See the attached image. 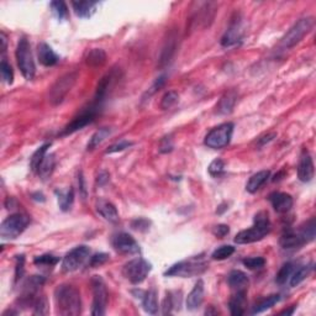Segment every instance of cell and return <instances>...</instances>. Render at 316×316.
<instances>
[{
  "label": "cell",
  "instance_id": "681fc988",
  "mask_svg": "<svg viewBox=\"0 0 316 316\" xmlns=\"http://www.w3.org/2000/svg\"><path fill=\"white\" fill-rule=\"evenodd\" d=\"M164 82H166V75H161V77H158L157 79L155 80V83H153V84L151 85V88L148 89V92H147L148 97H151V95H153V94L156 93V92L159 91V89H161L162 86H163Z\"/></svg>",
  "mask_w": 316,
  "mask_h": 316
},
{
  "label": "cell",
  "instance_id": "d6a6232c",
  "mask_svg": "<svg viewBox=\"0 0 316 316\" xmlns=\"http://www.w3.org/2000/svg\"><path fill=\"white\" fill-rule=\"evenodd\" d=\"M106 61V53L102 49H93L88 52L85 57V62L91 67L103 66Z\"/></svg>",
  "mask_w": 316,
  "mask_h": 316
},
{
  "label": "cell",
  "instance_id": "83f0119b",
  "mask_svg": "<svg viewBox=\"0 0 316 316\" xmlns=\"http://www.w3.org/2000/svg\"><path fill=\"white\" fill-rule=\"evenodd\" d=\"M56 167V156L53 153H50V155L44 156L43 161L41 162L40 167H38L37 173L40 175V178L42 180H47L52 175L53 170H55Z\"/></svg>",
  "mask_w": 316,
  "mask_h": 316
},
{
  "label": "cell",
  "instance_id": "11a10c76",
  "mask_svg": "<svg viewBox=\"0 0 316 316\" xmlns=\"http://www.w3.org/2000/svg\"><path fill=\"white\" fill-rule=\"evenodd\" d=\"M108 178H109L108 173H106V172H102V173H100V174H99V177H98V180H99V183H100V184H104L105 182H108V180H109Z\"/></svg>",
  "mask_w": 316,
  "mask_h": 316
},
{
  "label": "cell",
  "instance_id": "8d00e7d4",
  "mask_svg": "<svg viewBox=\"0 0 316 316\" xmlns=\"http://www.w3.org/2000/svg\"><path fill=\"white\" fill-rule=\"evenodd\" d=\"M293 272H294V264L292 262H288V263L283 264V267L279 269V272L277 273L276 281L278 284H285L292 277Z\"/></svg>",
  "mask_w": 316,
  "mask_h": 316
},
{
  "label": "cell",
  "instance_id": "8992f818",
  "mask_svg": "<svg viewBox=\"0 0 316 316\" xmlns=\"http://www.w3.org/2000/svg\"><path fill=\"white\" fill-rule=\"evenodd\" d=\"M208 269V264L203 261V258H194L188 259V261H182L179 263H175L174 265L167 270L166 276L168 277H182V278H188V277H194L203 274Z\"/></svg>",
  "mask_w": 316,
  "mask_h": 316
},
{
  "label": "cell",
  "instance_id": "484cf974",
  "mask_svg": "<svg viewBox=\"0 0 316 316\" xmlns=\"http://www.w3.org/2000/svg\"><path fill=\"white\" fill-rule=\"evenodd\" d=\"M72 7L75 15L79 16L82 19H88L95 13L98 8L97 2H73Z\"/></svg>",
  "mask_w": 316,
  "mask_h": 316
},
{
  "label": "cell",
  "instance_id": "f546056e",
  "mask_svg": "<svg viewBox=\"0 0 316 316\" xmlns=\"http://www.w3.org/2000/svg\"><path fill=\"white\" fill-rule=\"evenodd\" d=\"M142 305H144L145 311L148 314H156L158 311V300L156 289H151L145 293L144 298H142Z\"/></svg>",
  "mask_w": 316,
  "mask_h": 316
},
{
  "label": "cell",
  "instance_id": "836d02e7",
  "mask_svg": "<svg viewBox=\"0 0 316 316\" xmlns=\"http://www.w3.org/2000/svg\"><path fill=\"white\" fill-rule=\"evenodd\" d=\"M279 300H281V295H278V294H274V295L267 296V298L262 299V300H259L258 303L253 306L252 314H261V312L265 311V310L273 307Z\"/></svg>",
  "mask_w": 316,
  "mask_h": 316
},
{
  "label": "cell",
  "instance_id": "9f6ffc18",
  "mask_svg": "<svg viewBox=\"0 0 316 316\" xmlns=\"http://www.w3.org/2000/svg\"><path fill=\"white\" fill-rule=\"evenodd\" d=\"M0 37H2V52L4 53L5 51H7V36H5L4 32H2V35H0Z\"/></svg>",
  "mask_w": 316,
  "mask_h": 316
},
{
  "label": "cell",
  "instance_id": "8fae6325",
  "mask_svg": "<svg viewBox=\"0 0 316 316\" xmlns=\"http://www.w3.org/2000/svg\"><path fill=\"white\" fill-rule=\"evenodd\" d=\"M102 110V108L98 105H95L93 102L91 103V105L88 106V108H85L84 110L80 111L79 114H78L77 116L74 117L73 120H72L71 122H69L68 125H67L66 127H64L62 135L66 136V135H71V133L75 132V131L78 130H82L83 127H85L86 125H89L91 122H93L95 120V117L98 116V114H99V111Z\"/></svg>",
  "mask_w": 316,
  "mask_h": 316
},
{
  "label": "cell",
  "instance_id": "ac0fdd59",
  "mask_svg": "<svg viewBox=\"0 0 316 316\" xmlns=\"http://www.w3.org/2000/svg\"><path fill=\"white\" fill-rule=\"evenodd\" d=\"M242 38V25L241 20L239 19H235L232 21V24L230 25L228 30H226L225 35L222 36L221 38V44L223 47H230L236 44L237 42H240Z\"/></svg>",
  "mask_w": 316,
  "mask_h": 316
},
{
  "label": "cell",
  "instance_id": "f907efd6",
  "mask_svg": "<svg viewBox=\"0 0 316 316\" xmlns=\"http://www.w3.org/2000/svg\"><path fill=\"white\" fill-rule=\"evenodd\" d=\"M173 150V141L170 137H164L161 141V146H159V151L162 153H168Z\"/></svg>",
  "mask_w": 316,
  "mask_h": 316
},
{
  "label": "cell",
  "instance_id": "b9f144b4",
  "mask_svg": "<svg viewBox=\"0 0 316 316\" xmlns=\"http://www.w3.org/2000/svg\"><path fill=\"white\" fill-rule=\"evenodd\" d=\"M243 264L245 267H247L248 269H261L262 267H264L265 259L263 257H250V258L243 259Z\"/></svg>",
  "mask_w": 316,
  "mask_h": 316
},
{
  "label": "cell",
  "instance_id": "603a6c76",
  "mask_svg": "<svg viewBox=\"0 0 316 316\" xmlns=\"http://www.w3.org/2000/svg\"><path fill=\"white\" fill-rule=\"evenodd\" d=\"M237 100V94L236 92L230 91L228 93L222 95V98L220 99V102L216 105V113L220 115H229L234 110L235 104H236Z\"/></svg>",
  "mask_w": 316,
  "mask_h": 316
},
{
  "label": "cell",
  "instance_id": "4dcf8cb0",
  "mask_svg": "<svg viewBox=\"0 0 316 316\" xmlns=\"http://www.w3.org/2000/svg\"><path fill=\"white\" fill-rule=\"evenodd\" d=\"M58 199V205L63 211H68L72 208L74 201V190L72 188L66 190H57L56 192Z\"/></svg>",
  "mask_w": 316,
  "mask_h": 316
},
{
  "label": "cell",
  "instance_id": "91938a15",
  "mask_svg": "<svg viewBox=\"0 0 316 316\" xmlns=\"http://www.w3.org/2000/svg\"><path fill=\"white\" fill-rule=\"evenodd\" d=\"M294 310H295V306H292V309H290V310H284V311H282L281 314L282 315H292L293 312H294Z\"/></svg>",
  "mask_w": 316,
  "mask_h": 316
},
{
  "label": "cell",
  "instance_id": "74e56055",
  "mask_svg": "<svg viewBox=\"0 0 316 316\" xmlns=\"http://www.w3.org/2000/svg\"><path fill=\"white\" fill-rule=\"evenodd\" d=\"M235 253V247L230 245H225L219 247L217 250H215L211 254V258L215 259V261H223V259L229 258V257L232 256Z\"/></svg>",
  "mask_w": 316,
  "mask_h": 316
},
{
  "label": "cell",
  "instance_id": "3957f363",
  "mask_svg": "<svg viewBox=\"0 0 316 316\" xmlns=\"http://www.w3.org/2000/svg\"><path fill=\"white\" fill-rule=\"evenodd\" d=\"M314 18L309 16V18L300 19L298 22H295L290 30L284 35V37L281 41V47L284 50H289L294 47L303 40L304 37L311 31L314 27Z\"/></svg>",
  "mask_w": 316,
  "mask_h": 316
},
{
  "label": "cell",
  "instance_id": "52a82bcc",
  "mask_svg": "<svg viewBox=\"0 0 316 316\" xmlns=\"http://www.w3.org/2000/svg\"><path fill=\"white\" fill-rule=\"evenodd\" d=\"M77 72H69V73L62 75L55 82V84L50 89V102L52 105H58L63 102L67 94L71 92L73 85L77 82Z\"/></svg>",
  "mask_w": 316,
  "mask_h": 316
},
{
  "label": "cell",
  "instance_id": "d4e9b609",
  "mask_svg": "<svg viewBox=\"0 0 316 316\" xmlns=\"http://www.w3.org/2000/svg\"><path fill=\"white\" fill-rule=\"evenodd\" d=\"M231 315L239 316L243 315L246 311V292H235L232 298L229 301Z\"/></svg>",
  "mask_w": 316,
  "mask_h": 316
},
{
  "label": "cell",
  "instance_id": "4fadbf2b",
  "mask_svg": "<svg viewBox=\"0 0 316 316\" xmlns=\"http://www.w3.org/2000/svg\"><path fill=\"white\" fill-rule=\"evenodd\" d=\"M119 79H120V71L116 68H114L113 71H110L108 74L104 75V77L102 78V80L99 82V84H98L97 93H95L93 100L94 104L103 108V104H104L109 93L113 91V88L115 86L116 82Z\"/></svg>",
  "mask_w": 316,
  "mask_h": 316
},
{
  "label": "cell",
  "instance_id": "7402d4cb",
  "mask_svg": "<svg viewBox=\"0 0 316 316\" xmlns=\"http://www.w3.org/2000/svg\"><path fill=\"white\" fill-rule=\"evenodd\" d=\"M204 292H205L204 282L199 279V281L195 283L192 292L189 293L188 299H187V307H188L189 310H197L198 307H200V305L204 301Z\"/></svg>",
  "mask_w": 316,
  "mask_h": 316
},
{
  "label": "cell",
  "instance_id": "ba28073f",
  "mask_svg": "<svg viewBox=\"0 0 316 316\" xmlns=\"http://www.w3.org/2000/svg\"><path fill=\"white\" fill-rule=\"evenodd\" d=\"M152 265L148 263L144 258L131 259L122 268V274L130 283L140 284L146 279V277L150 274Z\"/></svg>",
  "mask_w": 316,
  "mask_h": 316
},
{
  "label": "cell",
  "instance_id": "5bb4252c",
  "mask_svg": "<svg viewBox=\"0 0 316 316\" xmlns=\"http://www.w3.org/2000/svg\"><path fill=\"white\" fill-rule=\"evenodd\" d=\"M113 246L117 252L122 254H135L140 252V246L131 235L126 232L116 234L113 239Z\"/></svg>",
  "mask_w": 316,
  "mask_h": 316
},
{
  "label": "cell",
  "instance_id": "d6986e66",
  "mask_svg": "<svg viewBox=\"0 0 316 316\" xmlns=\"http://www.w3.org/2000/svg\"><path fill=\"white\" fill-rule=\"evenodd\" d=\"M281 246L284 250H294V248L301 247L303 245H305V240L303 239L300 232H296L293 230L285 231L281 237Z\"/></svg>",
  "mask_w": 316,
  "mask_h": 316
},
{
  "label": "cell",
  "instance_id": "2e32d148",
  "mask_svg": "<svg viewBox=\"0 0 316 316\" xmlns=\"http://www.w3.org/2000/svg\"><path fill=\"white\" fill-rule=\"evenodd\" d=\"M314 162L307 150H303L298 164V177L304 183H307L314 178Z\"/></svg>",
  "mask_w": 316,
  "mask_h": 316
},
{
  "label": "cell",
  "instance_id": "f1b7e54d",
  "mask_svg": "<svg viewBox=\"0 0 316 316\" xmlns=\"http://www.w3.org/2000/svg\"><path fill=\"white\" fill-rule=\"evenodd\" d=\"M111 133H113V128L111 127L99 128V130H98L97 132L91 137V140H89L88 145H86V150L88 151L95 150V148L99 146L100 144H103V142H104L105 140L111 135Z\"/></svg>",
  "mask_w": 316,
  "mask_h": 316
},
{
  "label": "cell",
  "instance_id": "4316f807",
  "mask_svg": "<svg viewBox=\"0 0 316 316\" xmlns=\"http://www.w3.org/2000/svg\"><path fill=\"white\" fill-rule=\"evenodd\" d=\"M269 175H270L269 170H261V172H257L256 174H253L252 177L250 178V180L247 182V184H246V190H247L248 193H252V194L256 193L257 190L263 186L265 182L269 179Z\"/></svg>",
  "mask_w": 316,
  "mask_h": 316
},
{
  "label": "cell",
  "instance_id": "277c9868",
  "mask_svg": "<svg viewBox=\"0 0 316 316\" xmlns=\"http://www.w3.org/2000/svg\"><path fill=\"white\" fill-rule=\"evenodd\" d=\"M16 61H18V66L25 79L31 80L35 77L36 67L32 57L31 47H30L26 37H21L19 41L18 47H16Z\"/></svg>",
  "mask_w": 316,
  "mask_h": 316
},
{
  "label": "cell",
  "instance_id": "44dd1931",
  "mask_svg": "<svg viewBox=\"0 0 316 316\" xmlns=\"http://www.w3.org/2000/svg\"><path fill=\"white\" fill-rule=\"evenodd\" d=\"M228 283L235 292H247L250 281L247 274L243 273L242 270H232L228 277Z\"/></svg>",
  "mask_w": 316,
  "mask_h": 316
},
{
  "label": "cell",
  "instance_id": "7dc6e473",
  "mask_svg": "<svg viewBox=\"0 0 316 316\" xmlns=\"http://www.w3.org/2000/svg\"><path fill=\"white\" fill-rule=\"evenodd\" d=\"M109 259V254L106 253H97L94 254L93 257L91 258V261H89V265L91 267H99V265L104 264L106 261Z\"/></svg>",
  "mask_w": 316,
  "mask_h": 316
},
{
  "label": "cell",
  "instance_id": "ee69618b",
  "mask_svg": "<svg viewBox=\"0 0 316 316\" xmlns=\"http://www.w3.org/2000/svg\"><path fill=\"white\" fill-rule=\"evenodd\" d=\"M60 262V258L53 254H42L33 259V263L37 265H55Z\"/></svg>",
  "mask_w": 316,
  "mask_h": 316
},
{
  "label": "cell",
  "instance_id": "7bdbcfd3",
  "mask_svg": "<svg viewBox=\"0 0 316 316\" xmlns=\"http://www.w3.org/2000/svg\"><path fill=\"white\" fill-rule=\"evenodd\" d=\"M0 69H2L3 79H4L5 82L8 83V84H11V83H13V80H14V72H13V68H11V66L7 62V60H5V58H3L2 60Z\"/></svg>",
  "mask_w": 316,
  "mask_h": 316
},
{
  "label": "cell",
  "instance_id": "f6af8a7d",
  "mask_svg": "<svg viewBox=\"0 0 316 316\" xmlns=\"http://www.w3.org/2000/svg\"><path fill=\"white\" fill-rule=\"evenodd\" d=\"M223 169H225V162L222 159L216 158L211 162L210 166H209V173L212 175V177H219L223 173Z\"/></svg>",
  "mask_w": 316,
  "mask_h": 316
},
{
  "label": "cell",
  "instance_id": "f5cc1de1",
  "mask_svg": "<svg viewBox=\"0 0 316 316\" xmlns=\"http://www.w3.org/2000/svg\"><path fill=\"white\" fill-rule=\"evenodd\" d=\"M132 228L139 231H146L150 228V222L146 219H137L132 222Z\"/></svg>",
  "mask_w": 316,
  "mask_h": 316
},
{
  "label": "cell",
  "instance_id": "1f68e13d",
  "mask_svg": "<svg viewBox=\"0 0 316 316\" xmlns=\"http://www.w3.org/2000/svg\"><path fill=\"white\" fill-rule=\"evenodd\" d=\"M179 293L170 292L167 294L163 300V304H162V312L163 314H170L173 309H179L182 299Z\"/></svg>",
  "mask_w": 316,
  "mask_h": 316
},
{
  "label": "cell",
  "instance_id": "e575fe53",
  "mask_svg": "<svg viewBox=\"0 0 316 316\" xmlns=\"http://www.w3.org/2000/svg\"><path fill=\"white\" fill-rule=\"evenodd\" d=\"M311 269H312L311 264L301 265V267H299L298 269H294V272H293L292 277H290V279H289L290 287H296V285L300 284L301 282L305 281L306 277L309 276L310 272H311Z\"/></svg>",
  "mask_w": 316,
  "mask_h": 316
},
{
  "label": "cell",
  "instance_id": "60d3db41",
  "mask_svg": "<svg viewBox=\"0 0 316 316\" xmlns=\"http://www.w3.org/2000/svg\"><path fill=\"white\" fill-rule=\"evenodd\" d=\"M33 314L36 315H46L49 314V304L44 296H37L33 303Z\"/></svg>",
  "mask_w": 316,
  "mask_h": 316
},
{
  "label": "cell",
  "instance_id": "7c38bea8",
  "mask_svg": "<svg viewBox=\"0 0 316 316\" xmlns=\"http://www.w3.org/2000/svg\"><path fill=\"white\" fill-rule=\"evenodd\" d=\"M89 254H91V248L88 246L82 245L74 247L73 250L69 251L64 256L62 262L63 272H74V270H77L86 261Z\"/></svg>",
  "mask_w": 316,
  "mask_h": 316
},
{
  "label": "cell",
  "instance_id": "db71d44e",
  "mask_svg": "<svg viewBox=\"0 0 316 316\" xmlns=\"http://www.w3.org/2000/svg\"><path fill=\"white\" fill-rule=\"evenodd\" d=\"M79 188H80V190H82V192H83V199H85L86 192H85L84 179H83V174H82V173H80V174H79Z\"/></svg>",
  "mask_w": 316,
  "mask_h": 316
},
{
  "label": "cell",
  "instance_id": "5b68a950",
  "mask_svg": "<svg viewBox=\"0 0 316 316\" xmlns=\"http://www.w3.org/2000/svg\"><path fill=\"white\" fill-rule=\"evenodd\" d=\"M30 217L25 214H13L4 220L0 226V236L4 240H14L26 230Z\"/></svg>",
  "mask_w": 316,
  "mask_h": 316
},
{
  "label": "cell",
  "instance_id": "9a60e30c",
  "mask_svg": "<svg viewBox=\"0 0 316 316\" xmlns=\"http://www.w3.org/2000/svg\"><path fill=\"white\" fill-rule=\"evenodd\" d=\"M178 47V35L177 31H170L168 33V37L164 41L163 47H162L161 55H159V67L163 68V67L168 66L172 61V58L174 57L175 51H177Z\"/></svg>",
  "mask_w": 316,
  "mask_h": 316
},
{
  "label": "cell",
  "instance_id": "ab89813d",
  "mask_svg": "<svg viewBox=\"0 0 316 316\" xmlns=\"http://www.w3.org/2000/svg\"><path fill=\"white\" fill-rule=\"evenodd\" d=\"M51 9L53 11L57 19L60 20H64L68 16V8H67L66 3L64 2H52L51 3Z\"/></svg>",
  "mask_w": 316,
  "mask_h": 316
},
{
  "label": "cell",
  "instance_id": "e0dca14e",
  "mask_svg": "<svg viewBox=\"0 0 316 316\" xmlns=\"http://www.w3.org/2000/svg\"><path fill=\"white\" fill-rule=\"evenodd\" d=\"M268 199L272 204L274 210L281 212V214L288 212L293 208V198L292 195L287 194V193L274 192L268 197Z\"/></svg>",
  "mask_w": 316,
  "mask_h": 316
},
{
  "label": "cell",
  "instance_id": "6f0895ef",
  "mask_svg": "<svg viewBox=\"0 0 316 316\" xmlns=\"http://www.w3.org/2000/svg\"><path fill=\"white\" fill-rule=\"evenodd\" d=\"M217 310H214V306H209V309L205 310V315H216Z\"/></svg>",
  "mask_w": 316,
  "mask_h": 316
},
{
  "label": "cell",
  "instance_id": "30bf717a",
  "mask_svg": "<svg viewBox=\"0 0 316 316\" xmlns=\"http://www.w3.org/2000/svg\"><path fill=\"white\" fill-rule=\"evenodd\" d=\"M234 133V124L232 122H225V124L219 125L217 127L212 128L210 132L205 137V145L208 147L219 150L228 146L230 144Z\"/></svg>",
  "mask_w": 316,
  "mask_h": 316
},
{
  "label": "cell",
  "instance_id": "9c48e42d",
  "mask_svg": "<svg viewBox=\"0 0 316 316\" xmlns=\"http://www.w3.org/2000/svg\"><path fill=\"white\" fill-rule=\"evenodd\" d=\"M92 288H93V305H92V315L103 316L106 312L108 305V290H106L105 282L102 277L94 276L92 279Z\"/></svg>",
  "mask_w": 316,
  "mask_h": 316
},
{
  "label": "cell",
  "instance_id": "680465c9",
  "mask_svg": "<svg viewBox=\"0 0 316 316\" xmlns=\"http://www.w3.org/2000/svg\"><path fill=\"white\" fill-rule=\"evenodd\" d=\"M32 197H37V198H33L35 200H41V201H44V197L42 193H35V194H32Z\"/></svg>",
  "mask_w": 316,
  "mask_h": 316
},
{
  "label": "cell",
  "instance_id": "ffe728a7",
  "mask_svg": "<svg viewBox=\"0 0 316 316\" xmlns=\"http://www.w3.org/2000/svg\"><path fill=\"white\" fill-rule=\"evenodd\" d=\"M95 208H97V211L104 217L106 221L109 222L119 221V212H117L115 205H114L113 203H110V201L105 199L97 200Z\"/></svg>",
  "mask_w": 316,
  "mask_h": 316
},
{
  "label": "cell",
  "instance_id": "bcb514c9",
  "mask_svg": "<svg viewBox=\"0 0 316 316\" xmlns=\"http://www.w3.org/2000/svg\"><path fill=\"white\" fill-rule=\"evenodd\" d=\"M25 256L20 254V256H16V268H15V284L22 278L25 272Z\"/></svg>",
  "mask_w": 316,
  "mask_h": 316
},
{
  "label": "cell",
  "instance_id": "d590c367",
  "mask_svg": "<svg viewBox=\"0 0 316 316\" xmlns=\"http://www.w3.org/2000/svg\"><path fill=\"white\" fill-rule=\"evenodd\" d=\"M50 146H51V142H50V144H44L40 148H37V151L32 155L31 159H30V167H31L33 172H37L41 162L43 161L44 156L47 155V150H49Z\"/></svg>",
  "mask_w": 316,
  "mask_h": 316
},
{
  "label": "cell",
  "instance_id": "7a4b0ae2",
  "mask_svg": "<svg viewBox=\"0 0 316 316\" xmlns=\"http://www.w3.org/2000/svg\"><path fill=\"white\" fill-rule=\"evenodd\" d=\"M270 231V222L268 219V214L264 211H259L254 216V223L252 228L243 230L236 235L235 242L239 245H247L261 241Z\"/></svg>",
  "mask_w": 316,
  "mask_h": 316
},
{
  "label": "cell",
  "instance_id": "816d5d0a",
  "mask_svg": "<svg viewBox=\"0 0 316 316\" xmlns=\"http://www.w3.org/2000/svg\"><path fill=\"white\" fill-rule=\"evenodd\" d=\"M229 232H230V228H229L228 225H217L215 226L214 230H212V234L216 237H220V239L225 237Z\"/></svg>",
  "mask_w": 316,
  "mask_h": 316
},
{
  "label": "cell",
  "instance_id": "f35d334b",
  "mask_svg": "<svg viewBox=\"0 0 316 316\" xmlns=\"http://www.w3.org/2000/svg\"><path fill=\"white\" fill-rule=\"evenodd\" d=\"M178 99H179V97H178L177 92H174V91L168 92V93L164 94L163 98H162L161 109L162 110H167V109H170L172 106H174L175 104H177Z\"/></svg>",
  "mask_w": 316,
  "mask_h": 316
},
{
  "label": "cell",
  "instance_id": "cb8c5ba5",
  "mask_svg": "<svg viewBox=\"0 0 316 316\" xmlns=\"http://www.w3.org/2000/svg\"><path fill=\"white\" fill-rule=\"evenodd\" d=\"M38 60H40V63L43 64V66L52 67L58 63L60 57L56 55V52L53 51L51 46L42 42L38 44Z\"/></svg>",
  "mask_w": 316,
  "mask_h": 316
},
{
  "label": "cell",
  "instance_id": "c3c4849f",
  "mask_svg": "<svg viewBox=\"0 0 316 316\" xmlns=\"http://www.w3.org/2000/svg\"><path fill=\"white\" fill-rule=\"evenodd\" d=\"M132 146V142L130 141H125V140H122V141L117 142V144L113 145V146H110L106 150V153H115V152H120V151H124L126 150V148L131 147Z\"/></svg>",
  "mask_w": 316,
  "mask_h": 316
},
{
  "label": "cell",
  "instance_id": "6da1fadb",
  "mask_svg": "<svg viewBox=\"0 0 316 316\" xmlns=\"http://www.w3.org/2000/svg\"><path fill=\"white\" fill-rule=\"evenodd\" d=\"M55 301L57 312L63 316L79 315L82 311V300L79 290L73 285H58L55 290Z\"/></svg>",
  "mask_w": 316,
  "mask_h": 316
}]
</instances>
